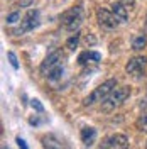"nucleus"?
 I'll list each match as a JSON object with an SVG mask.
<instances>
[{
  "mask_svg": "<svg viewBox=\"0 0 147 149\" xmlns=\"http://www.w3.org/2000/svg\"><path fill=\"white\" fill-rule=\"evenodd\" d=\"M101 61V54L96 51H83L81 54L78 56V63L81 66L86 65H98Z\"/></svg>",
  "mask_w": 147,
  "mask_h": 149,
  "instance_id": "9",
  "label": "nucleus"
},
{
  "mask_svg": "<svg viewBox=\"0 0 147 149\" xmlns=\"http://www.w3.org/2000/svg\"><path fill=\"white\" fill-rule=\"evenodd\" d=\"M15 142H17L19 149H29V148H27V144H26V141L22 139V137H17V139H15Z\"/></svg>",
  "mask_w": 147,
  "mask_h": 149,
  "instance_id": "20",
  "label": "nucleus"
},
{
  "mask_svg": "<svg viewBox=\"0 0 147 149\" xmlns=\"http://www.w3.org/2000/svg\"><path fill=\"white\" fill-rule=\"evenodd\" d=\"M42 141H44V148H46V149H59L58 146H54V144H53L51 141L47 139V137H44Z\"/></svg>",
  "mask_w": 147,
  "mask_h": 149,
  "instance_id": "19",
  "label": "nucleus"
},
{
  "mask_svg": "<svg viewBox=\"0 0 147 149\" xmlns=\"http://www.w3.org/2000/svg\"><path fill=\"white\" fill-rule=\"evenodd\" d=\"M81 142L86 146V148H90L93 142H95V139H96V130L93 129V127H83L81 129Z\"/></svg>",
  "mask_w": 147,
  "mask_h": 149,
  "instance_id": "10",
  "label": "nucleus"
},
{
  "mask_svg": "<svg viewBox=\"0 0 147 149\" xmlns=\"http://www.w3.org/2000/svg\"><path fill=\"white\" fill-rule=\"evenodd\" d=\"M135 125H137L139 130H142V132H147V115H142V117H139L137 122H135Z\"/></svg>",
  "mask_w": 147,
  "mask_h": 149,
  "instance_id": "15",
  "label": "nucleus"
},
{
  "mask_svg": "<svg viewBox=\"0 0 147 149\" xmlns=\"http://www.w3.org/2000/svg\"><path fill=\"white\" fill-rule=\"evenodd\" d=\"M7 58H9V61H10V65H12V68H14V70H17V68H19V61H17V56H15V53L9 51V53H7Z\"/></svg>",
  "mask_w": 147,
  "mask_h": 149,
  "instance_id": "17",
  "label": "nucleus"
},
{
  "mask_svg": "<svg viewBox=\"0 0 147 149\" xmlns=\"http://www.w3.org/2000/svg\"><path fill=\"white\" fill-rule=\"evenodd\" d=\"M29 124H31V125H39V124H41V119L32 117V119H29Z\"/></svg>",
  "mask_w": 147,
  "mask_h": 149,
  "instance_id": "21",
  "label": "nucleus"
},
{
  "mask_svg": "<svg viewBox=\"0 0 147 149\" xmlns=\"http://www.w3.org/2000/svg\"><path fill=\"white\" fill-rule=\"evenodd\" d=\"M115 88H117V80H113V78H112V80H107L105 83L98 85V86L85 98V105H93V103H96V102H103Z\"/></svg>",
  "mask_w": 147,
  "mask_h": 149,
  "instance_id": "1",
  "label": "nucleus"
},
{
  "mask_svg": "<svg viewBox=\"0 0 147 149\" xmlns=\"http://www.w3.org/2000/svg\"><path fill=\"white\" fill-rule=\"evenodd\" d=\"M61 59H63V53H61V51H54V53H51L49 56H46V59H44L42 65H41V73L47 76V73H49L53 68L61 65V63H59Z\"/></svg>",
  "mask_w": 147,
  "mask_h": 149,
  "instance_id": "8",
  "label": "nucleus"
},
{
  "mask_svg": "<svg viewBox=\"0 0 147 149\" xmlns=\"http://www.w3.org/2000/svg\"><path fill=\"white\" fill-rule=\"evenodd\" d=\"M5 20H7V24H15L17 20H20V12H12V14H9L5 17Z\"/></svg>",
  "mask_w": 147,
  "mask_h": 149,
  "instance_id": "16",
  "label": "nucleus"
},
{
  "mask_svg": "<svg viewBox=\"0 0 147 149\" xmlns=\"http://www.w3.org/2000/svg\"><path fill=\"white\" fill-rule=\"evenodd\" d=\"M96 19H98V24L101 27L105 29H115L119 26V20L117 17L113 15L112 10H107V9H98L96 10Z\"/></svg>",
  "mask_w": 147,
  "mask_h": 149,
  "instance_id": "7",
  "label": "nucleus"
},
{
  "mask_svg": "<svg viewBox=\"0 0 147 149\" xmlns=\"http://www.w3.org/2000/svg\"><path fill=\"white\" fill-rule=\"evenodd\" d=\"M120 3H123V5H130V7H132V5H134V0H122Z\"/></svg>",
  "mask_w": 147,
  "mask_h": 149,
  "instance_id": "22",
  "label": "nucleus"
},
{
  "mask_svg": "<svg viewBox=\"0 0 147 149\" xmlns=\"http://www.w3.org/2000/svg\"><path fill=\"white\" fill-rule=\"evenodd\" d=\"M83 22V9L81 7H73V9L66 10L64 14L61 15V24L66 31H76L81 26Z\"/></svg>",
  "mask_w": 147,
  "mask_h": 149,
  "instance_id": "3",
  "label": "nucleus"
},
{
  "mask_svg": "<svg viewBox=\"0 0 147 149\" xmlns=\"http://www.w3.org/2000/svg\"><path fill=\"white\" fill-rule=\"evenodd\" d=\"M130 95V88L129 86H120V88H115L113 92L101 102V109L107 112L113 110L115 107H119V105H122V103L125 102L127 98H129Z\"/></svg>",
  "mask_w": 147,
  "mask_h": 149,
  "instance_id": "2",
  "label": "nucleus"
},
{
  "mask_svg": "<svg viewBox=\"0 0 147 149\" xmlns=\"http://www.w3.org/2000/svg\"><path fill=\"white\" fill-rule=\"evenodd\" d=\"M31 105H32V109H34V110L41 112V113L44 112V105H42V103L39 102L37 98H32V100H31Z\"/></svg>",
  "mask_w": 147,
  "mask_h": 149,
  "instance_id": "18",
  "label": "nucleus"
},
{
  "mask_svg": "<svg viewBox=\"0 0 147 149\" xmlns=\"http://www.w3.org/2000/svg\"><path fill=\"white\" fill-rule=\"evenodd\" d=\"M147 44V37L146 34H137V36L134 37V41H132V47L135 49V51H140V49H144Z\"/></svg>",
  "mask_w": 147,
  "mask_h": 149,
  "instance_id": "12",
  "label": "nucleus"
},
{
  "mask_svg": "<svg viewBox=\"0 0 147 149\" xmlns=\"http://www.w3.org/2000/svg\"><path fill=\"white\" fill-rule=\"evenodd\" d=\"M3 149H5V148H3Z\"/></svg>",
  "mask_w": 147,
  "mask_h": 149,
  "instance_id": "25",
  "label": "nucleus"
},
{
  "mask_svg": "<svg viewBox=\"0 0 147 149\" xmlns=\"http://www.w3.org/2000/svg\"><path fill=\"white\" fill-rule=\"evenodd\" d=\"M78 42H80V34L76 32V34H73V36L66 41V46H68V49H69V51H74V49L78 47Z\"/></svg>",
  "mask_w": 147,
  "mask_h": 149,
  "instance_id": "14",
  "label": "nucleus"
},
{
  "mask_svg": "<svg viewBox=\"0 0 147 149\" xmlns=\"http://www.w3.org/2000/svg\"><path fill=\"white\" fill-rule=\"evenodd\" d=\"M27 3H31V0H22V2H20V7H24V5H27Z\"/></svg>",
  "mask_w": 147,
  "mask_h": 149,
  "instance_id": "23",
  "label": "nucleus"
},
{
  "mask_svg": "<svg viewBox=\"0 0 147 149\" xmlns=\"http://www.w3.org/2000/svg\"><path fill=\"white\" fill-rule=\"evenodd\" d=\"M63 71H64V68L59 65L56 66V68H53L49 73H47V80H51V81H56V80H59L61 76H63Z\"/></svg>",
  "mask_w": 147,
  "mask_h": 149,
  "instance_id": "13",
  "label": "nucleus"
},
{
  "mask_svg": "<svg viewBox=\"0 0 147 149\" xmlns=\"http://www.w3.org/2000/svg\"><path fill=\"white\" fill-rule=\"evenodd\" d=\"M146 24H147V17H146Z\"/></svg>",
  "mask_w": 147,
  "mask_h": 149,
  "instance_id": "24",
  "label": "nucleus"
},
{
  "mask_svg": "<svg viewBox=\"0 0 147 149\" xmlns=\"http://www.w3.org/2000/svg\"><path fill=\"white\" fill-rule=\"evenodd\" d=\"M129 146V139L123 134H113L108 136L107 139H103L98 149H127Z\"/></svg>",
  "mask_w": 147,
  "mask_h": 149,
  "instance_id": "5",
  "label": "nucleus"
},
{
  "mask_svg": "<svg viewBox=\"0 0 147 149\" xmlns=\"http://www.w3.org/2000/svg\"><path fill=\"white\" fill-rule=\"evenodd\" d=\"M146 66H147L146 56H135L125 65V71L129 74H132V76H140V74H144Z\"/></svg>",
  "mask_w": 147,
  "mask_h": 149,
  "instance_id": "6",
  "label": "nucleus"
},
{
  "mask_svg": "<svg viewBox=\"0 0 147 149\" xmlns=\"http://www.w3.org/2000/svg\"><path fill=\"white\" fill-rule=\"evenodd\" d=\"M39 24H41V20H39V10L32 9L26 14L24 20H20V26H19L17 29H14V34H15V36H20V34H24V32L34 31Z\"/></svg>",
  "mask_w": 147,
  "mask_h": 149,
  "instance_id": "4",
  "label": "nucleus"
},
{
  "mask_svg": "<svg viewBox=\"0 0 147 149\" xmlns=\"http://www.w3.org/2000/svg\"><path fill=\"white\" fill-rule=\"evenodd\" d=\"M112 12H113V15L117 17L119 22H127V19H129V12H127V7H125L123 3H120V2L113 3V5H112Z\"/></svg>",
  "mask_w": 147,
  "mask_h": 149,
  "instance_id": "11",
  "label": "nucleus"
}]
</instances>
